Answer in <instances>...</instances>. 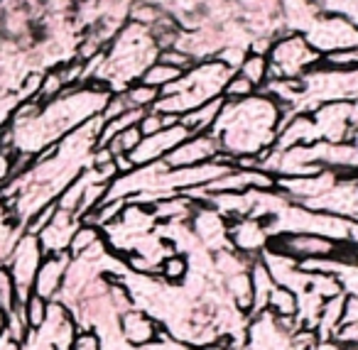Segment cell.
Returning <instances> with one entry per match:
<instances>
[{
	"instance_id": "obj_10",
	"label": "cell",
	"mask_w": 358,
	"mask_h": 350,
	"mask_svg": "<svg viewBox=\"0 0 358 350\" xmlns=\"http://www.w3.org/2000/svg\"><path fill=\"white\" fill-rule=\"evenodd\" d=\"M229 240L234 250L255 257L268 247L270 233L265 221H260V218H238V221L229 223Z\"/></svg>"
},
{
	"instance_id": "obj_6",
	"label": "cell",
	"mask_w": 358,
	"mask_h": 350,
	"mask_svg": "<svg viewBox=\"0 0 358 350\" xmlns=\"http://www.w3.org/2000/svg\"><path fill=\"white\" fill-rule=\"evenodd\" d=\"M304 40L309 42L317 54H331V52L353 50L358 47V27L338 15H319L312 25L304 30Z\"/></svg>"
},
{
	"instance_id": "obj_14",
	"label": "cell",
	"mask_w": 358,
	"mask_h": 350,
	"mask_svg": "<svg viewBox=\"0 0 358 350\" xmlns=\"http://www.w3.org/2000/svg\"><path fill=\"white\" fill-rule=\"evenodd\" d=\"M322 15L312 0H282V20L294 35H299Z\"/></svg>"
},
{
	"instance_id": "obj_40",
	"label": "cell",
	"mask_w": 358,
	"mask_h": 350,
	"mask_svg": "<svg viewBox=\"0 0 358 350\" xmlns=\"http://www.w3.org/2000/svg\"><path fill=\"white\" fill-rule=\"evenodd\" d=\"M3 330H6V314L0 311V333H3Z\"/></svg>"
},
{
	"instance_id": "obj_17",
	"label": "cell",
	"mask_w": 358,
	"mask_h": 350,
	"mask_svg": "<svg viewBox=\"0 0 358 350\" xmlns=\"http://www.w3.org/2000/svg\"><path fill=\"white\" fill-rule=\"evenodd\" d=\"M22 233H25V228L17 226L15 218H13L10 211H8V206L0 201V267L8 265V257H10V252L15 250Z\"/></svg>"
},
{
	"instance_id": "obj_21",
	"label": "cell",
	"mask_w": 358,
	"mask_h": 350,
	"mask_svg": "<svg viewBox=\"0 0 358 350\" xmlns=\"http://www.w3.org/2000/svg\"><path fill=\"white\" fill-rule=\"evenodd\" d=\"M324 15H338L358 27V0H312Z\"/></svg>"
},
{
	"instance_id": "obj_18",
	"label": "cell",
	"mask_w": 358,
	"mask_h": 350,
	"mask_svg": "<svg viewBox=\"0 0 358 350\" xmlns=\"http://www.w3.org/2000/svg\"><path fill=\"white\" fill-rule=\"evenodd\" d=\"M268 69H270L268 57L248 54L243 59V64L238 66V71H236V74H241L245 81H250V84L255 86V91H258V89H263V86L268 84Z\"/></svg>"
},
{
	"instance_id": "obj_9",
	"label": "cell",
	"mask_w": 358,
	"mask_h": 350,
	"mask_svg": "<svg viewBox=\"0 0 358 350\" xmlns=\"http://www.w3.org/2000/svg\"><path fill=\"white\" fill-rule=\"evenodd\" d=\"M221 154V147L216 143V138L211 133L204 135H192L189 140L174 147L167 157L162 159L169 169H185V167H196V164L214 162Z\"/></svg>"
},
{
	"instance_id": "obj_38",
	"label": "cell",
	"mask_w": 358,
	"mask_h": 350,
	"mask_svg": "<svg viewBox=\"0 0 358 350\" xmlns=\"http://www.w3.org/2000/svg\"><path fill=\"white\" fill-rule=\"evenodd\" d=\"M312 350H356V348H351V345H341L331 338V340H317Z\"/></svg>"
},
{
	"instance_id": "obj_31",
	"label": "cell",
	"mask_w": 358,
	"mask_h": 350,
	"mask_svg": "<svg viewBox=\"0 0 358 350\" xmlns=\"http://www.w3.org/2000/svg\"><path fill=\"white\" fill-rule=\"evenodd\" d=\"M47 306H50V301L40 299L37 294H32L30 299L25 301V314H27V323H30V328H40V326L45 323Z\"/></svg>"
},
{
	"instance_id": "obj_27",
	"label": "cell",
	"mask_w": 358,
	"mask_h": 350,
	"mask_svg": "<svg viewBox=\"0 0 358 350\" xmlns=\"http://www.w3.org/2000/svg\"><path fill=\"white\" fill-rule=\"evenodd\" d=\"M177 123H179L177 115L157 113V110H145V115L138 123V128H140V133H143V138H148V135H155L164 128H172V125H177Z\"/></svg>"
},
{
	"instance_id": "obj_29",
	"label": "cell",
	"mask_w": 358,
	"mask_h": 350,
	"mask_svg": "<svg viewBox=\"0 0 358 350\" xmlns=\"http://www.w3.org/2000/svg\"><path fill=\"white\" fill-rule=\"evenodd\" d=\"M253 94H258V91H255V86L250 84V81H245L241 74H234L229 79V84H226L221 99H224V101H243V99H248V96H253Z\"/></svg>"
},
{
	"instance_id": "obj_30",
	"label": "cell",
	"mask_w": 358,
	"mask_h": 350,
	"mask_svg": "<svg viewBox=\"0 0 358 350\" xmlns=\"http://www.w3.org/2000/svg\"><path fill=\"white\" fill-rule=\"evenodd\" d=\"M17 304L15 296V282H13L10 272L6 267H0V311L3 314H10Z\"/></svg>"
},
{
	"instance_id": "obj_28",
	"label": "cell",
	"mask_w": 358,
	"mask_h": 350,
	"mask_svg": "<svg viewBox=\"0 0 358 350\" xmlns=\"http://www.w3.org/2000/svg\"><path fill=\"white\" fill-rule=\"evenodd\" d=\"M324 66H331V69H341V71H353L358 69V47L353 50H341V52H331V54L322 57Z\"/></svg>"
},
{
	"instance_id": "obj_7",
	"label": "cell",
	"mask_w": 358,
	"mask_h": 350,
	"mask_svg": "<svg viewBox=\"0 0 358 350\" xmlns=\"http://www.w3.org/2000/svg\"><path fill=\"white\" fill-rule=\"evenodd\" d=\"M270 250L280 252L292 260H324L329 255H336L341 247L334 240L322 235H309V233H282V235H273L268 242Z\"/></svg>"
},
{
	"instance_id": "obj_23",
	"label": "cell",
	"mask_w": 358,
	"mask_h": 350,
	"mask_svg": "<svg viewBox=\"0 0 358 350\" xmlns=\"http://www.w3.org/2000/svg\"><path fill=\"white\" fill-rule=\"evenodd\" d=\"M3 333L10 340H15L17 345L27 338L30 333V323H27V314H25V304H15V309L10 314H6V330Z\"/></svg>"
},
{
	"instance_id": "obj_35",
	"label": "cell",
	"mask_w": 358,
	"mask_h": 350,
	"mask_svg": "<svg viewBox=\"0 0 358 350\" xmlns=\"http://www.w3.org/2000/svg\"><path fill=\"white\" fill-rule=\"evenodd\" d=\"M358 326V296L346 294V301H343V314H341V326Z\"/></svg>"
},
{
	"instance_id": "obj_15",
	"label": "cell",
	"mask_w": 358,
	"mask_h": 350,
	"mask_svg": "<svg viewBox=\"0 0 358 350\" xmlns=\"http://www.w3.org/2000/svg\"><path fill=\"white\" fill-rule=\"evenodd\" d=\"M221 108H224V99H214V101H209V103L199 105V108H194V110H189V113L182 115V118H179V125L189 130V135L211 133V128H214Z\"/></svg>"
},
{
	"instance_id": "obj_3",
	"label": "cell",
	"mask_w": 358,
	"mask_h": 350,
	"mask_svg": "<svg viewBox=\"0 0 358 350\" xmlns=\"http://www.w3.org/2000/svg\"><path fill=\"white\" fill-rule=\"evenodd\" d=\"M234 74L236 71H231L219 59L196 61L174 84H169L167 89L159 91V101L150 110L182 118L189 110L199 108V105L209 103L214 99H221L226 84H229V79Z\"/></svg>"
},
{
	"instance_id": "obj_19",
	"label": "cell",
	"mask_w": 358,
	"mask_h": 350,
	"mask_svg": "<svg viewBox=\"0 0 358 350\" xmlns=\"http://www.w3.org/2000/svg\"><path fill=\"white\" fill-rule=\"evenodd\" d=\"M123 96L130 110H150L159 101V91L152 89V86H145L143 81L128 86V89L123 91Z\"/></svg>"
},
{
	"instance_id": "obj_24",
	"label": "cell",
	"mask_w": 358,
	"mask_h": 350,
	"mask_svg": "<svg viewBox=\"0 0 358 350\" xmlns=\"http://www.w3.org/2000/svg\"><path fill=\"white\" fill-rule=\"evenodd\" d=\"M157 272L162 275V279H167L169 284H177V282L187 279V272H189V260L182 255H169L159 262Z\"/></svg>"
},
{
	"instance_id": "obj_16",
	"label": "cell",
	"mask_w": 358,
	"mask_h": 350,
	"mask_svg": "<svg viewBox=\"0 0 358 350\" xmlns=\"http://www.w3.org/2000/svg\"><path fill=\"white\" fill-rule=\"evenodd\" d=\"M248 275H250V284H253V314H263V311H268V299L278 284H275L273 275L268 272V267H265V262L260 257H255L250 262Z\"/></svg>"
},
{
	"instance_id": "obj_12",
	"label": "cell",
	"mask_w": 358,
	"mask_h": 350,
	"mask_svg": "<svg viewBox=\"0 0 358 350\" xmlns=\"http://www.w3.org/2000/svg\"><path fill=\"white\" fill-rule=\"evenodd\" d=\"M71 255L69 252H59V255H47L42 260L40 270L35 277V286H32V294H37L45 301H55L59 294L62 284H64L66 270H69Z\"/></svg>"
},
{
	"instance_id": "obj_2",
	"label": "cell",
	"mask_w": 358,
	"mask_h": 350,
	"mask_svg": "<svg viewBox=\"0 0 358 350\" xmlns=\"http://www.w3.org/2000/svg\"><path fill=\"white\" fill-rule=\"evenodd\" d=\"M157 57L159 47L150 27L128 22L123 30H118L108 52H103V61L91 84L106 86L110 94H123L128 86L143 79V74L157 61Z\"/></svg>"
},
{
	"instance_id": "obj_13",
	"label": "cell",
	"mask_w": 358,
	"mask_h": 350,
	"mask_svg": "<svg viewBox=\"0 0 358 350\" xmlns=\"http://www.w3.org/2000/svg\"><path fill=\"white\" fill-rule=\"evenodd\" d=\"M157 328L159 323L155 319H150L145 311L140 309H128L123 316H120V333H123L125 343L130 348H138V345H145L150 340L157 338Z\"/></svg>"
},
{
	"instance_id": "obj_39",
	"label": "cell",
	"mask_w": 358,
	"mask_h": 350,
	"mask_svg": "<svg viewBox=\"0 0 358 350\" xmlns=\"http://www.w3.org/2000/svg\"><path fill=\"white\" fill-rule=\"evenodd\" d=\"M0 350H20V345L15 340H10L6 333H0Z\"/></svg>"
},
{
	"instance_id": "obj_5",
	"label": "cell",
	"mask_w": 358,
	"mask_h": 350,
	"mask_svg": "<svg viewBox=\"0 0 358 350\" xmlns=\"http://www.w3.org/2000/svg\"><path fill=\"white\" fill-rule=\"evenodd\" d=\"M42 260H45V252H42V245L37 240V235H30V233H22V238L17 240L15 250L8 257L6 270L10 272L13 282H15V296L17 304H25L32 296V286H35V277L37 270H40Z\"/></svg>"
},
{
	"instance_id": "obj_25",
	"label": "cell",
	"mask_w": 358,
	"mask_h": 350,
	"mask_svg": "<svg viewBox=\"0 0 358 350\" xmlns=\"http://www.w3.org/2000/svg\"><path fill=\"white\" fill-rule=\"evenodd\" d=\"M140 143H143V133H140V128L135 125V128H128L125 133L115 135V138L106 145V150H108L113 157H118V154H130Z\"/></svg>"
},
{
	"instance_id": "obj_11",
	"label": "cell",
	"mask_w": 358,
	"mask_h": 350,
	"mask_svg": "<svg viewBox=\"0 0 358 350\" xmlns=\"http://www.w3.org/2000/svg\"><path fill=\"white\" fill-rule=\"evenodd\" d=\"M81 228V221L74 216V213H66V211H59L52 216V221L47 223L45 231L37 235L42 245V252L47 255H59V252H69V245H71V238L74 233Z\"/></svg>"
},
{
	"instance_id": "obj_37",
	"label": "cell",
	"mask_w": 358,
	"mask_h": 350,
	"mask_svg": "<svg viewBox=\"0 0 358 350\" xmlns=\"http://www.w3.org/2000/svg\"><path fill=\"white\" fill-rule=\"evenodd\" d=\"M334 340L341 345H351V348L358 350V326H343L334 333Z\"/></svg>"
},
{
	"instance_id": "obj_32",
	"label": "cell",
	"mask_w": 358,
	"mask_h": 350,
	"mask_svg": "<svg viewBox=\"0 0 358 350\" xmlns=\"http://www.w3.org/2000/svg\"><path fill=\"white\" fill-rule=\"evenodd\" d=\"M157 61H162V64H167V66H174V69H179V71H187V69H192V66H194V59H192V57H187L185 52H179L177 47L162 50V52H159V57H157Z\"/></svg>"
},
{
	"instance_id": "obj_1",
	"label": "cell",
	"mask_w": 358,
	"mask_h": 350,
	"mask_svg": "<svg viewBox=\"0 0 358 350\" xmlns=\"http://www.w3.org/2000/svg\"><path fill=\"white\" fill-rule=\"evenodd\" d=\"M280 113V105L260 91L243 101H224L211 135L231 162L238 157H260L278 140Z\"/></svg>"
},
{
	"instance_id": "obj_36",
	"label": "cell",
	"mask_w": 358,
	"mask_h": 350,
	"mask_svg": "<svg viewBox=\"0 0 358 350\" xmlns=\"http://www.w3.org/2000/svg\"><path fill=\"white\" fill-rule=\"evenodd\" d=\"M71 350H101V340L94 330H79Z\"/></svg>"
},
{
	"instance_id": "obj_4",
	"label": "cell",
	"mask_w": 358,
	"mask_h": 350,
	"mask_svg": "<svg viewBox=\"0 0 358 350\" xmlns=\"http://www.w3.org/2000/svg\"><path fill=\"white\" fill-rule=\"evenodd\" d=\"M268 81L270 79H302L309 69L322 64V54L309 47L304 35L287 32L280 40H275L273 50L268 54Z\"/></svg>"
},
{
	"instance_id": "obj_22",
	"label": "cell",
	"mask_w": 358,
	"mask_h": 350,
	"mask_svg": "<svg viewBox=\"0 0 358 350\" xmlns=\"http://www.w3.org/2000/svg\"><path fill=\"white\" fill-rule=\"evenodd\" d=\"M182 74H185V71H179V69H174V66L162 64V61H155V64L145 71L140 81H143L145 86H152V89L162 91V89H167L169 84H174V81H177Z\"/></svg>"
},
{
	"instance_id": "obj_26",
	"label": "cell",
	"mask_w": 358,
	"mask_h": 350,
	"mask_svg": "<svg viewBox=\"0 0 358 350\" xmlns=\"http://www.w3.org/2000/svg\"><path fill=\"white\" fill-rule=\"evenodd\" d=\"M103 240V235H101L99 228L94 226H81L79 231L74 233V238H71V245H69V255L71 257H79L84 255L89 247H94L96 242Z\"/></svg>"
},
{
	"instance_id": "obj_34",
	"label": "cell",
	"mask_w": 358,
	"mask_h": 350,
	"mask_svg": "<svg viewBox=\"0 0 358 350\" xmlns=\"http://www.w3.org/2000/svg\"><path fill=\"white\" fill-rule=\"evenodd\" d=\"M55 213H57V203H50L47 208H42V211L25 226V233H30V235H40V233L47 228V223L52 221V216H55Z\"/></svg>"
},
{
	"instance_id": "obj_20",
	"label": "cell",
	"mask_w": 358,
	"mask_h": 350,
	"mask_svg": "<svg viewBox=\"0 0 358 350\" xmlns=\"http://www.w3.org/2000/svg\"><path fill=\"white\" fill-rule=\"evenodd\" d=\"M297 294L285 286H275L273 294L268 299V311L278 319H287V316H297Z\"/></svg>"
},
{
	"instance_id": "obj_8",
	"label": "cell",
	"mask_w": 358,
	"mask_h": 350,
	"mask_svg": "<svg viewBox=\"0 0 358 350\" xmlns=\"http://www.w3.org/2000/svg\"><path fill=\"white\" fill-rule=\"evenodd\" d=\"M189 130L182 128V125H172V128H164L155 135H148L143 138V143L128 154V159L133 162V167H145V164H155V162H162L174 147L189 140Z\"/></svg>"
},
{
	"instance_id": "obj_33",
	"label": "cell",
	"mask_w": 358,
	"mask_h": 350,
	"mask_svg": "<svg viewBox=\"0 0 358 350\" xmlns=\"http://www.w3.org/2000/svg\"><path fill=\"white\" fill-rule=\"evenodd\" d=\"M245 57H248L245 54V47H224L214 59H219L221 64H226L231 71H238V66L243 64Z\"/></svg>"
}]
</instances>
